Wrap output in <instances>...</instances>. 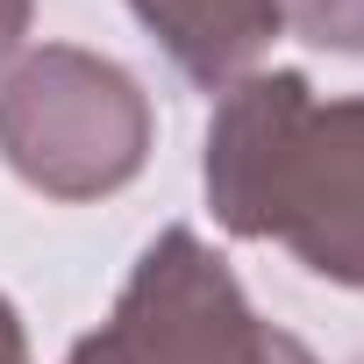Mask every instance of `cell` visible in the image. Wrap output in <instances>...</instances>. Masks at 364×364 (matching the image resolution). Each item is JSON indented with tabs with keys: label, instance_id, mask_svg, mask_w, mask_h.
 <instances>
[{
	"label": "cell",
	"instance_id": "cell-7",
	"mask_svg": "<svg viewBox=\"0 0 364 364\" xmlns=\"http://www.w3.org/2000/svg\"><path fill=\"white\" fill-rule=\"evenodd\" d=\"M29 36V0H0V65H8Z\"/></svg>",
	"mask_w": 364,
	"mask_h": 364
},
{
	"label": "cell",
	"instance_id": "cell-3",
	"mask_svg": "<svg viewBox=\"0 0 364 364\" xmlns=\"http://www.w3.org/2000/svg\"><path fill=\"white\" fill-rule=\"evenodd\" d=\"M65 364H314V350L257 321L236 272L193 229H164Z\"/></svg>",
	"mask_w": 364,
	"mask_h": 364
},
{
	"label": "cell",
	"instance_id": "cell-6",
	"mask_svg": "<svg viewBox=\"0 0 364 364\" xmlns=\"http://www.w3.org/2000/svg\"><path fill=\"white\" fill-rule=\"evenodd\" d=\"M0 364H29V336H22V314L8 293H0Z\"/></svg>",
	"mask_w": 364,
	"mask_h": 364
},
{
	"label": "cell",
	"instance_id": "cell-5",
	"mask_svg": "<svg viewBox=\"0 0 364 364\" xmlns=\"http://www.w3.org/2000/svg\"><path fill=\"white\" fill-rule=\"evenodd\" d=\"M286 15L307 43L364 58V0H286Z\"/></svg>",
	"mask_w": 364,
	"mask_h": 364
},
{
	"label": "cell",
	"instance_id": "cell-1",
	"mask_svg": "<svg viewBox=\"0 0 364 364\" xmlns=\"http://www.w3.org/2000/svg\"><path fill=\"white\" fill-rule=\"evenodd\" d=\"M208 208L229 236L286 243L364 293V100H314L300 72H243L208 129Z\"/></svg>",
	"mask_w": 364,
	"mask_h": 364
},
{
	"label": "cell",
	"instance_id": "cell-2",
	"mask_svg": "<svg viewBox=\"0 0 364 364\" xmlns=\"http://www.w3.org/2000/svg\"><path fill=\"white\" fill-rule=\"evenodd\" d=\"M0 157L50 200H100L150 157V100L114 58L43 43L0 86Z\"/></svg>",
	"mask_w": 364,
	"mask_h": 364
},
{
	"label": "cell",
	"instance_id": "cell-4",
	"mask_svg": "<svg viewBox=\"0 0 364 364\" xmlns=\"http://www.w3.org/2000/svg\"><path fill=\"white\" fill-rule=\"evenodd\" d=\"M129 8L193 86H236L286 22V0H129Z\"/></svg>",
	"mask_w": 364,
	"mask_h": 364
}]
</instances>
